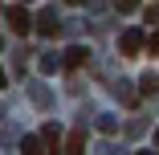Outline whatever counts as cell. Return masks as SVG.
I'll return each mask as SVG.
<instances>
[{"label": "cell", "instance_id": "cell-1", "mask_svg": "<svg viewBox=\"0 0 159 155\" xmlns=\"http://www.w3.org/2000/svg\"><path fill=\"white\" fill-rule=\"evenodd\" d=\"M0 16L8 21V29H12L16 37H25V33H33V16H29V8H25V4H12L8 12H0Z\"/></svg>", "mask_w": 159, "mask_h": 155}, {"label": "cell", "instance_id": "cell-2", "mask_svg": "<svg viewBox=\"0 0 159 155\" xmlns=\"http://www.w3.org/2000/svg\"><path fill=\"white\" fill-rule=\"evenodd\" d=\"M143 41H147V37H143V29H126V33L118 37V45H122V53H126V57L143 53Z\"/></svg>", "mask_w": 159, "mask_h": 155}, {"label": "cell", "instance_id": "cell-3", "mask_svg": "<svg viewBox=\"0 0 159 155\" xmlns=\"http://www.w3.org/2000/svg\"><path fill=\"white\" fill-rule=\"evenodd\" d=\"M33 29H37L41 37H57V33H61V21H57L53 12H41V16L33 21Z\"/></svg>", "mask_w": 159, "mask_h": 155}, {"label": "cell", "instance_id": "cell-4", "mask_svg": "<svg viewBox=\"0 0 159 155\" xmlns=\"http://www.w3.org/2000/svg\"><path fill=\"white\" fill-rule=\"evenodd\" d=\"M61 151H66V155H82V151H86V131H74V135L66 139V147H61Z\"/></svg>", "mask_w": 159, "mask_h": 155}, {"label": "cell", "instance_id": "cell-5", "mask_svg": "<svg viewBox=\"0 0 159 155\" xmlns=\"http://www.w3.org/2000/svg\"><path fill=\"white\" fill-rule=\"evenodd\" d=\"M86 57H90L86 49H70V53H66V70H82V66H86Z\"/></svg>", "mask_w": 159, "mask_h": 155}, {"label": "cell", "instance_id": "cell-6", "mask_svg": "<svg viewBox=\"0 0 159 155\" xmlns=\"http://www.w3.org/2000/svg\"><path fill=\"white\" fill-rule=\"evenodd\" d=\"M41 139L57 147V143H61V127H57V122H45V127H41ZM53 147H49V151H53Z\"/></svg>", "mask_w": 159, "mask_h": 155}, {"label": "cell", "instance_id": "cell-7", "mask_svg": "<svg viewBox=\"0 0 159 155\" xmlns=\"http://www.w3.org/2000/svg\"><path fill=\"white\" fill-rule=\"evenodd\" d=\"M139 94H159V74H143V82H139Z\"/></svg>", "mask_w": 159, "mask_h": 155}, {"label": "cell", "instance_id": "cell-8", "mask_svg": "<svg viewBox=\"0 0 159 155\" xmlns=\"http://www.w3.org/2000/svg\"><path fill=\"white\" fill-rule=\"evenodd\" d=\"M20 151H25V155H41L45 147H41V139H37V135H29V139L20 143Z\"/></svg>", "mask_w": 159, "mask_h": 155}, {"label": "cell", "instance_id": "cell-9", "mask_svg": "<svg viewBox=\"0 0 159 155\" xmlns=\"http://www.w3.org/2000/svg\"><path fill=\"white\" fill-rule=\"evenodd\" d=\"M143 49H147V53H155V57H159V29H155V33H151V37H147V41H143Z\"/></svg>", "mask_w": 159, "mask_h": 155}, {"label": "cell", "instance_id": "cell-10", "mask_svg": "<svg viewBox=\"0 0 159 155\" xmlns=\"http://www.w3.org/2000/svg\"><path fill=\"white\" fill-rule=\"evenodd\" d=\"M114 8H118V12H135V8H139V0H114Z\"/></svg>", "mask_w": 159, "mask_h": 155}, {"label": "cell", "instance_id": "cell-11", "mask_svg": "<svg viewBox=\"0 0 159 155\" xmlns=\"http://www.w3.org/2000/svg\"><path fill=\"white\" fill-rule=\"evenodd\" d=\"M147 25H155V29H159V8H151V12H147Z\"/></svg>", "mask_w": 159, "mask_h": 155}, {"label": "cell", "instance_id": "cell-12", "mask_svg": "<svg viewBox=\"0 0 159 155\" xmlns=\"http://www.w3.org/2000/svg\"><path fill=\"white\" fill-rule=\"evenodd\" d=\"M0 86H8V82H4V70H0Z\"/></svg>", "mask_w": 159, "mask_h": 155}, {"label": "cell", "instance_id": "cell-13", "mask_svg": "<svg viewBox=\"0 0 159 155\" xmlns=\"http://www.w3.org/2000/svg\"><path fill=\"white\" fill-rule=\"evenodd\" d=\"M155 147H159V131H155Z\"/></svg>", "mask_w": 159, "mask_h": 155}, {"label": "cell", "instance_id": "cell-14", "mask_svg": "<svg viewBox=\"0 0 159 155\" xmlns=\"http://www.w3.org/2000/svg\"><path fill=\"white\" fill-rule=\"evenodd\" d=\"M20 4H29V0H20Z\"/></svg>", "mask_w": 159, "mask_h": 155}]
</instances>
